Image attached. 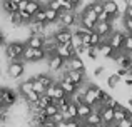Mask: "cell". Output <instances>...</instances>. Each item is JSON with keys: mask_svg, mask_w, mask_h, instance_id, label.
I'll return each instance as SVG.
<instances>
[{"mask_svg": "<svg viewBox=\"0 0 132 127\" xmlns=\"http://www.w3.org/2000/svg\"><path fill=\"white\" fill-rule=\"evenodd\" d=\"M122 82L126 84V87H132V70H129V74L122 79Z\"/></svg>", "mask_w": 132, "mask_h": 127, "instance_id": "obj_39", "label": "cell"}, {"mask_svg": "<svg viewBox=\"0 0 132 127\" xmlns=\"http://www.w3.org/2000/svg\"><path fill=\"white\" fill-rule=\"evenodd\" d=\"M23 50H25V44L23 42H10L5 44V57L9 59V62L12 60H22V55H23Z\"/></svg>", "mask_w": 132, "mask_h": 127, "instance_id": "obj_2", "label": "cell"}, {"mask_svg": "<svg viewBox=\"0 0 132 127\" xmlns=\"http://www.w3.org/2000/svg\"><path fill=\"white\" fill-rule=\"evenodd\" d=\"M45 35H29L25 39V47H30V49H42L45 44Z\"/></svg>", "mask_w": 132, "mask_h": 127, "instance_id": "obj_15", "label": "cell"}, {"mask_svg": "<svg viewBox=\"0 0 132 127\" xmlns=\"http://www.w3.org/2000/svg\"><path fill=\"white\" fill-rule=\"evenodd\" d=\"M99 92H100V87L95 84H85L84 87V102L90 107H97L99 105Z\"/></svg>", "mask_w": 132, "mask_h": 127, "instance_id": "obj_4", "label": "cell"}, {"mask_svg": "<svg viewBox=\"0 0 132 127\" xmlns=\"http://www.w3.org/2000/svg\"><path fill=\"white\" fill-rule=\"evenodd\" d=\"M48 104H55V100H52L50 97H48V95H40L39 97V102H37V105H39V109H45L47 107Z\"/></svg>", "mask_w": 132, "mask_h": 127, "instance_id": "obj_28", "label": "cell"}, {"mask_svg": "<svg viewBox=\"0 0 132 127\" xmlns=\"http://www.w3.org/2000/svg\"><path fill=\"white\" fill-rule=\"evenodd\" d=\"M120 82H122V79H119L116 74H112V75H109V77H107V85H109L110 89H116Z\"/></svg>", "mask_w": 132, "mask_h": 127, "instance_id": "obj_31", "label": "cell"}, {"mask_svg": "<svg viewBox=\"0 0 132 127\" xmlns=\"http://www.w3.org/2000/svg\"><path fill=\"white\" fill-rule=\"evenodd\" d=\"M104 12L117 19L120 15V9H119L117 0H104Z\"/></svg>", "mask_w": 132, "mask_h": 127, "instance_id": "obj_16", "label": "cell"}, {"mask_svg": "<svg viewBox=\"0 0 132 127\" xmlns=\"http://www.w3.org/2000/svg\"><path fill=\"white\" fill-rule=\"evenodd\" d=\"M117 125H119V127H132V124H130V121H129V119H124V121L117 122Z\"/></svg>", "mask_w": 132, "mask_h": 127, "instance_id": "obj_44", "label": "cell"}, {"mask_svg": "<svg viewBox=\"0 0 132 127\" xmlns=\"http://www.w3.org/2000/svg\"><path fill=\"white\" fill-rule=\"evenodd\" d=\"M42 60H47V54L44 52V49H30V47H25L23 55H22L23 64H37V62H42Z\"/></svg>", "mask_w": 132, "mask_h": 127, "instance_id": "obj_3", "label": "cell"}, {"mask_svg": "<svg viewBox=\"0 0 132 127\" xmlns=\"http://www.w3.org/2000/svg\"><path fill=\"white\" fill-rule=\"evenodd\" d=\"M65 69L67 70H79V72H85V62L82 57L74 55L65 62Z\"/></svg>", "mask_w": 132, "mask_h": 127, "instance_id": "obj_13", "label": "cell"}, {"mask_svg": "<svg viewBox=\"0 0 132 127\" xmlns=\"http://www.w3.org/2000/svg\"><path fill=\"white\" fill-rule=\"evenodd\" d=\"M45 95H48V97H50L52 100L57 102V100H60V99H64V97H65V92L62 90L60 85H59L57 82H55V84L52 85L50 89H47V90H45Z\"/></svg>", "mask_w": 132, "mask_h": 127, "instance_id": "obj_17", "label": "cell"}, {"mask_svg": "<svg viewBox=\"0 0 132 127\" xmlns=\"http://www.w3.org/2000/svg\"><path fill=\"white\" fill-rule=\"evenodd\" d=\"M44 10H45V20H47V25H52V23H57L59 22V17H60V13H59V12L48 9V7H44Z\"/></svg>", "mask_w": 132, "mask_h": 127, "instance_id": "obj_23", "label": "cell"}, {"mask_svg": "<svg viewBox=\"0 0 132 127\" xmlns=\"http://www.w3.org/2000/svg\"><path fill=\"white\" fill-rule=\"evenodd\" d=\"M29 82H32V90L35 92L37 95H44L45 94V89L42 87V84H40L39 80H35V77H30Z\"/></svg>", "mask_w": 132, "mask_h": 127, "instance_id": "obj_26", "label": "cell"}, {"mask_svg": "<svg viewBox=\"0 0 132 127\" xmlns=\"http://www.w3.org/2000/svg\"><path fill=\"white\" fill-rule=\"evenodd\" d=\"M2 10L7 13V15H12V13L19 12V5L13 3L12 0H2Z\"/></svg>", "mask_w": 132, "mask_h": 127, "instance_id": "obj_24", "label": "cell"}, {"mask_svg": "<svg viewBox=\"0 0 132 127\" xmlns=\"http://www.w3.org/2000/svg\"><path fill=\"white\" fill-rule=\"evenodd\" d=\"M127 109H132V97H129L127 99V105H126Z\"/></svg>", "mask_w": 132, "mask_h": 127, "instance_id": "obj_48", "label": "cell"}, {"mask_svg": "<svg viewBox=\"0 0 132 127\" xmlns=\"http://www.w3.org/2000/svg\"><path fill=\"white\" fill-rule=\"evenodd\" d=\"M82 122L87 124V125H92V127H104L102 125V119H100V114L97 111H92V114H90L85 121H82Z\"/></svg>", "mask_w": 132, "mask_h": 127, "instance_id": "obj_21", "label": "cell"}, {"mask_svg": "<svg viewBox=\"0 0 132 127\" xmlns=\"http://www.w3.org/2000/svg\"><path fill=\"white\" fill-rule=\"evenodd\" d=\"M27 5H29V0H22V2H19V12L27 10Z\"/></svg>", "mask_w": 132, "mask_h": 127, "instance_id": "obj_45", "label": "cell"}, {"mask_svg": "<svg viewBox=\"0 0 132 127\" xmlns=\"http://www.w3.org/2000/svg\"><path fill=\"white\" fill-rule=\"evenodd\" d=\"M52 37H54V40L59 44V45H69V44L72 42L74 33H72V30H69V29H60V27H59V29L52 33Z\"/></svg>", "mask_w": 132, "mask_h": 127, "instance_id": "obj_10", "label": "cell"}, {"mask_svg": "<svg viewBox=\"0 0 132 127\" xmlns=\"http://www.w3.org/2000/svg\"><path fill=\"white\" fill-rule=\"evenodd\" d=\"M117 102H119V100H117L116 97H112V95H109V97H107V100H105V102L102 104V107H105V109H114V107L117 105Z\"/></svg>", "mask_w": 132, "mask_h": 127, "instance_id": "obj_33", "label": "cell"}, {"mask_svg": "<svg viewBox=\"0 0 132 127\" xmlns=\"http://www.w3.org/2000/svg\"><path fill=\"white\" fill-rule=\"evenodd\" d=\"M0 77H2V69H0Z\"/></svg>", "mask_w": 132, "mask_h": 127, "instance_id": "obj_50", "label": "cell"}, {"mask_svg": "<svg viewBox=\"0 0 132 127\" xmlns=\"http://www.w3.org/2000/svg\"><path fill=\"white\" fill-rule=\"evenodd\" d=\"M129 121H130V124H132V117H130V119H129Z\"/></svg>", "mask_w": 132, "mask_h": 127, "instance_id": "obj_51", "label": "cell"}, {"mask_svg": "<svg viewBox=\"0 0 132 127\" xmlns=\"http://www.w3.org/2000/svg\"><path fill=\"white\" fill-rule=\"evenodd\" d=\"M34 77H35V80H39L40 84H42V87L45 89V90L50 89L52 85L55 84V79L52 77V75H48V74H35Z\"/></svg>", "mask_w": 132, "mask_h": 127, "instance_id": "obj_18", "label": "cell"}, {"mask_svg": "<svg viewBox=\"0 0 132 127\" xmlns=\"http://www.w3.org/2000/svg\"><path fill=\"white\" fill-rule=\"evenodd\" d=\"M92 111H94V109L90 107V105H87L85 102L79 104L77 105V119H79V121H85V119L92 114Z\"/></svg>", "mask_w": 132, "mask_h": 127, "instance_id": "obj_19", "label": "cell"}, {"mask_svg": "<svg viewBox=\"0 0 132 127\" xmlns=\"http://www.w3.org/2000/svg\"><path fill=\"white\" fill-rule=\"evenodd\" d=\"M42 127H55V122H52L50 119H47V121L42 124Z\"/></svg>", "mask_w": 132, "mask_h": 127, "instance_id": "obj_46", "label": "cell"}, {"mask_svg": "<svg viewBox=\"0 0 132 127\" xmlns=\"http://www.w3.org/2000/svg\"><path fill=\"white\" fill-rule=\"evenodd\" d=\"M67 127H82V121H79V119L67 121Z\"/></svg>", "mask_w": 132, "mask_h": 127, "instance_id": "obj_41", "label": "cell"}, {"mask_svg": "<svg viewBox=\"0 0 132 127\" xmlns=\"http://www.w3.org/2000/svg\"><path fill=\"white\" fill-rule=\"evenodd\" d=\"M50 121L55 122V124H59V122H64V114H62V112H57L54 117H50Z\"/></svg>", "mask_w": 132, "mask_h": 127, "instance_id": "obj_40", "label": "cell"}, {"mask_svg": "<svg viewBox=\"0 0 132 127\" xmlns=\"http://www.w3.org/2000/svg\"><path fill=\"white\" fill-rule=\"evenodd\" d=\"M65 75H67V79L72 82V84H75L77 87H82V85L85 84V80H87V75H85V72L67 70V72H65Z\"/></svg>", "mask_w": 132, "mask_h": 127, "instance_id": "obj_12", "label": "cell"}, {"mask_svg": "<svg viewBox=\"0 0 132 127\" xmlns=\"http://www.w3.org/2000/svg\"><path fill=\"white\" fill-rule=\"evenodd\" d=\"M69 2H70L72 5L75 7V9H79V5H80V3H82V0H69Z\"/></svg>", "mask_w": 132, "mask_h": 127, "instance_id": "obj_47", "label": "cell"}, {"mask_svg": "<svg viewBox=\"0 0 132 127\" xmlns=\"http://www.w3.org/2000/svg\"><path fill=\"white\" fill-rule=\"evenodd\" d=\"M85 55H87V59L90 60H97V49H94V47H87V52H85Z\"/></svg>", "mask_w": 132, "mask_h": 127, "instance_id": "obj_37", "label": "cell"}, {"mask_svg": "<svg viewBox=\"0 0 132 127\" xmlns=\"http://www.w3.org/2000/svg\"><path fill=\"white\" fill-rule=\"evenodd\" d=\"M122 17H124V19H132V9H130V7H126V9H124Z\"/></svg>", "mask_w": 132, "mask_h": 127, "instance_id": "obj_42", "label": "cell"}, {"mask_svg": "<svg viewBox=\"0 0 132 127\" xmlns=\"http://www.w3.org/2000/svg\"><path fill=\"white\" fill-rule=\"evenodd\" d=\"M40 9H44V5H42V2H40V0H37V2H30L29 0V5H27V12L30 13V15H35L37 12H39Z\"/></svg>", "mask_w": 132, "mask_h": 127, "instance_id": "obj_25", "label": "cell"}, {"mask_svg": "<svg viewBox=\"0 0 132 127\" xmlns=\"http://www.w3.org/2000/svg\"><path fill=\"white\" fill-rule=\"evenodd\" d=\"M102 42H104V40L100 39V37L97 35L95 32H90V45H89V47H94V49H97V47H99Z\"/></svg>", "mask_w": 132, "mask_h": 127, "instance_id": "obj_32", "label": "cell"}, {"mask_svg": "<svg viewBox=\"0 0 132 127\" xmlns=\"http://www.w3.org/2000/svg\"><path fill=\"white\" fill-rule=\"evenodd\" d=\"M122 52L132 55V35H126V39H124V45H122Z\"/></svg>", "mask_w": 132, "mask_h": 127, "instance_id": "obj_29", "label": "cell"}, {"mask_svg": "<svg viewBox=\"0 0 132 127\" xmlns=\"http://www.w3.org/2000/svg\"><path fill=\"white\" fill-rule=\"evenodd\" d=\"M127 33L126 32H119V30H114V33L107 39V44L114 49L116 54H120L122 52V45H124V39H126Z\"/></svg>", "mask_w": 132, "mask_h": 127, "instance_id": "obj_9", "label": "cell"}, {"mask_svg": "<svg viewBox=\"0 0 132 127\" xmlns=\"http://www.w3.org/2000/svg\"><path fill=\"white\" fill-rule=\"evenodd\" d=\"M44 112H45V115H47V117H48V119H50V117H54V115H55V114H57V112H60V111H59V107H57V104H48V105H47V107H45V109H44Z\"/></svg>", "mask_w": 132, "mask_h": 127, "instance_id": "obj_30", "label": "cell"}, {"mask_svg": "<svg viewBox=\"0 0 132 127\" xmlns=\"http://www.w3.org/2000/svg\"><path fill=\"white\" fill-rule=\"evenodd\" d=\"M104 70H105V67H104V65H99V67L94 69V75H95V77H99V75L104 74Z\"/></svg>", "mask_w": 132, "mask_h": 127, "instance_id": "obj_43", "label": "cell"}, {"mask_svg": "<svg viewBox=\"0 0 132 127\" xmlns=\"http://www.w3.org/2000/svg\"><path fill=\"white\" fill-rule=\"evenodd\" d=\"M89 5H90V9H92L94 12L97 13V15L104 12V0H92Z\"/></svg>", "mask_w": 132, "mask_h": 127, "instance_id": "obj_27", "label": "cell"}, {"mask_svg": "<svg viewBox=\"0 0 132 127\" xmlns=\"http://www.w3.org/2000/svg\"><path fill=\"white\" fill-rule=\"evenodd\" d=\"M94 32H95L104 42H107V39L114 33V22H97V25L94 27Z\"/></svg>", "mask_w": 132, "mask_h": 127, "instance_id": "obj_8", "label": "cell"}, {"mask_svg": "<svg viewBox=\"0 0 132 127\" xmlns=\"http://www.w3.org/2000/svg\"><path fill=\"white\" fill-rule=\"evenodd\" d=\"M25 70H27L25 64H23L22 60H12V62L7 64V75H9L10 79H13V80L23 77Z\"/></svg>", "mask_w": 132, "mask_h": 127, "instance_id": "obj_5", "label": "cell"}, {"mask_svg": "<svg viewBox=\"0 0 132 127\" xmlns=\"http://www.w3.org/2000/svg\"><path fill=\"white\" fill-rule=\"evenodd\" d=\"M79 23H80V27L84 30L94 32V27L97 25V13L90 9L89 3H87V7L80 12V15H79Z\"/></svg>", "mask_w": 132, "mask_h": 127, "instance_id": "obj_1", "label": "cell"}, {"mask_svg": "<svg viewBox=\"0 0 132 127\" xmlns=\"http://www.w3.org/2000/svg\"><path fill=\"white\" fill-rule=\"evenodd\" d=\"M0 97H2L5 107H13V105L19 102L20 95H19L17 90H13V89H10V87H0Z\"/></svg>", "mask_w": 132, "mask_h": 127, "instance_id": "obj_6", "label": "cell"}, {"mask_svg": "<svg viewBox=\"0 0 132 127\" xmlns=\"http://www.w3.org/2000/svg\"><path fill=\"white\" fill-rule=\"evenodd\" d=\"M77 22H79V13L77 12H62L57 23H59L60 29H69L70 30V27H74Z\"/></svg>", "mask_w": 132, "mask_h": 127, "instance_id": "obj_7", "label": "cell"}, {"mask_svg": "<svg viewBox=\"0 0 132 127\" xmlns=\"http://www.w3.org/2000/svg\"><path fill=\"white\" fill-rule=\"evenodd\" d=\"M122 22H124L126 33H127V35H132V19H124V17H122Z\"/></svg>", "mask_w": 132, "mask_h": 127, "instance_id": "obj_36", "label": "cell"}, {"mask_svg": "<svg viewBox=\"0 0 132 127\" xmlns=\"http://www.w3.org/2000/svg\"><path fill=\"white\" fill-rule=\"evenodd\" d=\"M114 74H116V75H117L119 79H124V77H126L127 74H129V70H127V69H120V67H117V70L114 72Z\"/></svg>", "mask_w": 132, "mask_h": 127, "instance_id": "obj_38", "label": "cell"}, {"mask_svg": "<svg viewBox=\"0 0 132 127\" xmlns=\"http://www.w3.org/2000/svg\"><path fill=\"white\" fill-rule=\"evenodd\" d=\"M37 127H42V125H37Z\"/></svg>", "mask_w": 132, "mask_h": 127, "instance_id": "obj_52", "label": "cell"}, {"mask_svg": "<svg viewBox=\"0 0 132 127\" xmlns=\"http://www.w3.org/2000/svg\"><path fill=\"white\" fill-rule=\"evenodd\" d=\"M64 67H65V59H62L60 55L54 54V55L47 57V69H48V72L57 74V72H60Z\"/></svg>", "mask_w": 132, "mask_h": 127, "instance_id": "obj_11", "label": "cell"}, {"mask_svg": "<svg viewBox=\"0 0 132 127\" xmlns=\"http://www.w3.org/2000/svg\"><path fill=\"white\" fill-rule=\"evenodd\" d=\"M57 84L60 85V89H62V90L65 92V95H69V97H70V95H74L75 92H77L79 89H80V87H77L75 84H72V82H70V80L67 79V75H64V77H62L60 80L57 82Z\"/></svg>", "mask_w": 132, "mask_h": 127, "instance_id": "obj_14", "label": "cell"}, {"mask_svg": "<svg viewBox=\"0 0 132 127\" xmlns=\"http://www.w3.org/2000/svg\"><path fill=\"white\" fill-rule=\"evenodd\" d=\"M107 127H119V125H117L116 122H114V124H109V125H107Z\"/></svg>", "mask_w": 132, "mask_h": 127, "instance_id": "obj_49", "label": "cell"}, {"mask_svg": "<svg viewBox=\"0 0 132 127\" xmlns=\"http://www.w3.org/2000/svg\"><path fill=\"white\" fill-rule=\"evenodd\" d=\"M57 45H59V44L54 40V37H47V39H45V44H44L42 49H44V52L47 54V57L54 55L55 50H57Z\"/></svg>", "mask_w": 132, "mask_h": 127, "instance_id": "obj_22", "label": "cell"}, {"mask_svg": "<svg viewBox=\"0 0 132 127\" xmlns=\"http://www.w3.org/2000/svg\"><path fill=\"white\" fill-rule=\"evenodd\" d=\"M34 20H35V22H39V23H45V25H47V20H45V10L40 9L39 12L34 15Z\"/></svg>", "mask_w": 132, "mask_h": 127, "instance_id": "obj_34", "label": "cell"}, {"mask_svg": "<svg viewBox=\"0 0 132 127\" xmlns=\"http://www.w3.org/2000/svg\"><path fill=\"white\" fill-rule=\"evenodd\" d=\"M97 54H99V55H102L104 59H112L116 52H114V49L107 42H102L99 47H97Z\"/></svg>", "mask_w": 132, "mask_h": 127, "instance_id": "obj_20", "label": "cell"}, {"mask_svg": "<svg viewBox=\"0 0 132 127\" xmlns=\"http://www.w3.org/2000/svg\"><path fill=\"white\" fill-rule=\"evenodd\" d=\"M114 20H116V17L109 15V13H105V12L97 15V22H114Z\"/></svg>", "mask_w": 132, "mask_h": 127, "instance_id": "obj_35", "label": "cell"}]
</instances>
